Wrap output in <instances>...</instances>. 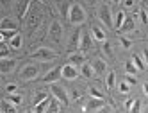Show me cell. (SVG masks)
Returning a JSON list of instances; mask_svg holds the SVG:
<instances>
[{"label":"cell","instance_id":"16","mask_svg":"<svg viewBox=\"0 0 148 113\" xmlns=\"http://www.w3.org/2000/svg\"><path fill=\"white\" fill-rule=\"evenodd\" d=\"M79 74H82L84 77L91 79V77L95 76V70H93V67H91L89 63H82V65H80V72H79Z\"/></svg>","mask_w":148,"mask_h":113},{"label":"cell","instance_id":"44","mask_svg":"<svg viewBox=\"0 0 148 113\" xmlns=\"http://www.w3.org/2000/svg\"><path fill=\"white\" fill-rule=\"evenodd\" d=\"M39 2H47V0H39Z\"/></svg>","mask_w":148,"mask_h":113},{"label":"cell","instance_id":"1","mask_svg":"<svg viewBox=\"0 0 148 113\" xmlns=\"http://www.w3.org/2000/svg\"><path fill=\"white\" fill-rule=\"evenodd\" d=\"M68 20L71 25H82L86 22V11L80 4H71L68 9Z\"/></svg>","mask_w":148,"mask_h":113},{"label":"cell","instance_id":"41","mask_svg":"<svg viewBox=\"0 0 148 113\" xmlns=\"http://www.w3.org/2000/svg\"><path fill=\"white\" fill-rule=\"evenodd\" d=\"M143 94H145V95H148V85H146V83L143 85Z\"/></svg>","mask_w":148,"mask_h":113},{"label":"cell","instance_id":"4","mask_svg":"<svg viewBox=\"0 0 148 113\" xmlns=\"http://www.w3.org/2000/svg\"><path fill=\"white\" fill-rule=\"evenodd\" d=\"M23 20H25L27 29H29V31H32V29H38V27H39L41 20H43V15H41V11H38V9H36L34 13H27Z\"/></svg>","mask_w":148,"mask_h":113},{"label":"cell","instance_id":"26","mask_svg":"<svg viewBox=\"0 0 148 113\" xmlns=\"http://www.w3.org/2000/svg\"><path fill=\"white\" fill-rule=\"evenodd\" d=\"M7 99L11 101L14 106H20V104H22V102H23V97L20 95V94H16V92H14V94H9V97H7Z\"/></svg>","mask_w":148,"mask_h":113},{"label":"cell","instance_id":"42","mask_svg":"<svg viewBox=\"0 0 148 113\" xmlns=\"http://www.w3.org/2000/svg\"><path fill=\"white\" fill-rule=\"evenodd\" d=\"M4 40H5V38H4V33L0 31V43H4Z\"/></svg>","mask_w":148,"mask_h":113},{"label":"cell","instance_id":"8","mask_svg":"<svg viewBox=\"0 0 148 113\" xmlns=\"http://www.w3.org/2000/svg\"><path fill=\"white\" fill-rule=\"evenodd\" d=\"M103 104H105V101H103V99H98V97H91V99L88 101V104L84 106V111H100Z\"/></svg>","mask_w":148,"mask_h":113},{"label":"cell","instance_id":"37","mask_svg":"<svg viewBox=\"0 0 148 113\" xmlns=\"http://www.w3.org/2000/svg\"><path fill=\"white\" fill-rule=\"evenodd\" d=\"M120 42H121V45H123V49H130V45H132V42H130V40H129V38H121V40H120Z\"/></svg>","mask_w":148,"mask_h":113},{"label":"cell","instance_id":"14","mask_svg":"<svg viewBox=\"0 0 148 113\" xmlns=\"http://www.w3.org/2000/svg\"><path fill=\"white\" fill-rule=\"evenodd\" d=\"M79 47L82 50H88L91 47V36L88 33H80V42H79Z\"/></svg>","mask_w":148,"mask_h":113},{"label":"cell","instance_id":"13","mask_svg":"<svg viewBox=\"0 0 148 113\" xmlns=\"http://www.w3.org/2000/svg\"><path fill=\"white\" fill-rule=\"evenodd\" d=\"M23 45V38L20 33H14L11 38H9V49H13V50H20Z\"/></svg>","mask_w":148,"mask_h":113},{"label":"cell","instance_id":"15","mask_svg":"<svg viewBox=\"0 0 148 113\" xmlns=\"http://www.w3.org/2000/svg\"><path fill=\"white\" fill-rule=\"evenodd\" d=\"M70 63L71 65H82L84 63V54L82 52H75V50H73V52H70Z\"/></svg>","mask_w":148,"mask_h":113},{"label":"cell","instance_id":"21","mask_svg":"<svg viewBox=\"0 0 148 113\" xmlns=\"http://www.w3.org/2000/svg\"><path fill=\"white\" fill-rule=\"evenodd\" d=\"M0 111H16V106L9 99H4L0 101Z\"/></svg>","mask_w":148,"mask_h":113},{"label":"cell","instance_id":"31","mask_svg":"<svg viewBox=\"0 0 148 113\" xmlns=\"http://www.w3.org/2000/svg\"><path fill=\"white\" fill-rule=\"evenodd\" d=\"M47 97H48V95L45 94V92H38V94L34 95V101H32V102H34V104H38L39 101H43V99H47Z\"/></svg>","mask_w":148,"mask_h":113},{"label":"cell","instance_id":"3","mask_svg":"<svg viewBox=\"0 0 148 113\" xmlns=\"http://www.w3.org/2000/svg\"><path fill=\"white\" fill-rule=\"evenodd\" d=\"M50 90H52V95H54V99H56L57 102H61V104H68V102H70L68 92H66L64 88H62L61 85H57V83H52Z\"/></svg>","mask_w":148,"mask_h":113},{"label":"cell","instance_id":"35","mask_svg":"<svg viewBox=\"0 0 148 113\" xmlns=\"http://www.w3.org/2000/svg\"><path fill=\"white\" fill-rule=\"evenodd\" d=\"M130 111H141V101H136V99H134V102H132V108H130Z\"/></svg>","mask_w":148,"mask_h":113},{"label":"cell","instance_id":"24","mask_svg":"<svg viewBox=\"0 0 148 113\" xmlns=\"http://www.w3.org/2000/svg\"><path fill=\"white\" fill-rule=\"evenodd\" d=\"M123 20H125V11H118V13L114 15V22H112V25H114L116 29H120L121 24H123Z\"/></svg>","mask_w":148,"mask_h":113},{"label":"cell","instance_id":"25","mask_svg":"<svg viewBox=\"0 0 148 113\" xmlns=\"http://www.w3.org/2000/svg\"><path fill=\"white\" fill-rule=\"evenodd\" d=\"M93 38L97 40V42H105V33L100 27H93Z\"/></svg>","mask_w":148,"mask_h":113},{"label":"cell","instance_id":"11","mask_svg":"<svg viewBox=\"0 0 148 113\" xmlns=\"http://www.w3.org/2000/svg\"><path fill=\"white\" fill-rule=\"evenodd\" d=\"M50 38L54 40V42H61V38H62V25L57 22H52L50 25Z\"/></svg>","mask_w":148,"mask_h":113},{"label":"cell","instance_id":"6","mask_svg":"<svg viewBox=\"0 0 148 113\" xmlns=\"http://www.w3.org/2000/svg\"><path fill=\"white\" fill-rule=\"evenodd\" d=\"M61 77H64V79H68V81L77 79V77H79V70H77V67L71 65V63H68V65H64V67H61Z\"/></svg>","mask_w":148,"mask_h":113},{"label":"cell","instance_id":"34","mask_svg":"<svg viewBox=\"0 0 148 113\" xmlns=\"http://www.w3.org/2000/svg\"><path fill=\"white\" fill-rule=\"evenodd\" d=\"M125 9H134L136 7V0H123Z\"/></svg>","mask_w":148,"mask_h":113},{"label":"cell","instance_id":"40","mask_svg":"<svg viewBox=\"0 0 148 113\" xmlns=\"http://www.w3.org/2000/svg\"><path fill=\"white\" fill-rule=\"evenodd\" d=\"M132 102H134V99H127V102H125V110H127V111H130Z\"/></svg>","mask_w":148,"mask_h":113},{"label":"cell","instance_id":"22","mask_svg":"<svg viewBox=\"0 0 148 113\" xmlns=\"http://www.w3.org/2000/svg\"><path fill=\"white\" fill-rule=\"evenodd\" d=\"M93 70L97 72V74H103L105 72V68H107V65H105V61H102V59H97V61H93Z\"/></svg>","mask_w":148,"mask_h":113},{"label":"cell","instance_id":"29","mask_svg":"<svg viewBox=\"0 0 148 113\" xmlns=\"http://www.w3.org/2000/svg\"><path fill=\"white\" fill-rule=\"evenodd\" d=\"M89 94H91V97H98V99H103V94L97 88V86H91L89 88Z\"/></svg>","mask_w":148,"mask_h":113},{"label":"cell","instance_id":"5","mask_svg":"<svg viewBox=\"0 0 148 113\" xmlns=\"http://www.w3.org/2000/svg\"><path fill=\"white\" fill-rule=\"evenodd\" d=\"M38 67L36 65H25L22 68V72H20V79H23V81H34L38 77Z\"/></svg>","mask_w":148,"mask_h":113},{"label":"cell","instance_id":"43","mask_svg":"<svg viewBox=\"0 0 148 113\" xmlns=\"http://www.w3.org/2000/svg\"><path fill=\"white\" fill-rule=\"evenodd\" d=\"M112 2H121V0H112Z\"/></svg>","mask_w":148,"mask_h":113},{"label":"cell","instance_id":"20","mask_svg":"<svg viewBox=\"0 0 148 113\" xmlns=\"http://www.w3.org/2000/svg\"><path fill=\"white\" fill-rule=\"evenodd\" d=\"M80 33H82L80 29H75V33H73V36H71V40H70V49L75 50V49L79 47V42H80Z\"/></svg>","mask_w":148,"mask_h":113},{"label":"cell","instance_id":"23","mask_svg":"<svg viewBox=\"0 0 148 113\" xmlns=\"http://www.w3.org/2000/svg\"><path fill=\"white\" fill-rule=\"evenodd\" d=\"M118 31H123V33H130V31H134V20H130V18L125 16L123 24H121V27H120Z\"/></svg>","mask_w":148,"mask_h":113},{"label":"cell","instance_id":"2","mask_svg":"<svg viewBox=\"0 0 148 113\" xmlns=\"http://www.w3.org/2000/svg\"><path fill=\"white\" fill-rule=\"evenodd\" d=\"M32 58L38 59V61H52V59L57 58V52L52 50V49H48V47H39L38 50L32 52Z\"/></svg>","mask_w":148,"mask_h":113},{"label":"cell","instance_id":"9","mask_svg":"<svg viewBox=\"0 0 148 113\" xmlns=\"http://www.w3.org/2000/svg\"><path fill=\"white\" fill-rule=\"evenodd\" d=\"M16 29H18V24L13 18L0 20V31H2V33H16Z\"/></svg>","mask_w":148,"mask_h":113},{"label":"cell","instance_id":"7","mask_svg":"<svg viewBox=\"0 0 148 113\" xmlns=\"http://www.w3.org/2000/svg\"><path fill=\"white\" fill-rule=\"evenodd\" d=\"M16 68V59H11V58H0V72L2 74H11Z\"/></svg>","mask_w":148,"mask_h":113},{"label":"cell","instance_id":"36","mask_svg":"<svg viewBox=\"0 0 148 113\" xmlns=\"http://www.w3.org/2000/svg\"><path fill=\"white\" fill-rule=\"evenodd\" d=\"M125 81H127L129 85H136V83H137V79H136V76H134V74H129V76L125 77Z\"/></svg>","mask_w":148,"mask_h":113},{"label":"cell","instance_id":"19","mask_svg":"<svg viewBox=\"0 0 148 113\" xmlns=\"http://www.w3.org/2000/svg\"><path fill=\"white\" fill-rule=\"evenodd\" d=\"M48 102H50V97H47V99H43V101H39L38 104H34V111L36 113H43V111H47V108H48Z\"/></svg>","mask_w":148,"mask_h":113},{"label":"cell","instance_id":"45","mask_svg":"<svg viewBox=\"0 0 148 113\" xmlns=\"http://www.w3.org/2000/svg\"><path fill=\"white\" fill-rule=\"evenodd\" d=\"M89 2H95V0H89Z\"/></svg>","mask_w":148,"mask_h":113},{"label":"cell","instance_id":"32","mask_svg":"<svg viewBox=\"0 0 148 113\" xmlns=\"http://www.w3.org/2000/svg\"><path fill=\"white\" fill-rule=\"evenodd\" d=\"M125 68H127V74H136V72H137V68L134 67V63H132V61H129V63L125 65Z\"/></svg>","mask_w":148,"mask_h":113},{"label":"cell","instance_id":"28","mask_svg":"<svg viewBox=\"0 0 148 113\" xmlns=\"http://www.w3.org/2000/svg\"><path fill=\"white\" fill-rule=\"evenodd\" d=\"M118 90H120V94H129V92H130V85L127 83V81H123V83H120Z\"/></svg>","mask_w":148,"mask_h":113},{"label":"cell","instance_id":"39","mask_svg":"<svg viewBox=\"0 0 148 113\" xmlns=\"http://www.w3.org/2000/svg\"><path fill=\"white\" fill-rule=\"evenodd\" d=\"M139 16H141V22L146 25V24H148V16H146V11H141V13H139Z\"/></svg>","mask_w":148,"mask_h":113},{"label":"cell","instance_id":"33","mask_svg":"<svg viewBox=\"0 0 148 113\" xmlns=\"http://www.w3.org/2000/svg\"><path fill=\"white\" fill-rule=\"evenodd\" d=\"M16 90H18V85H16V83H9V85L5 86V92H7V94H14Z\"/></svg>","mask_w":148,"mask_h":113},{"label":"cell","instance_id":"12","mask_svg":"<svg viewBox=\"0 0 148 113\" xmlns=\"http://www.w3.org/2000/svg\"><path fill=\"white\" fill-rule=\"evenodd\" d=\"M59 79H61V68L56 67V68H52L48 74L43 76V83H57Z\"/></svg>","mask_w":148,"mask_h":113},{"label":"cell","instance_id":"38","mask_svg":"<svg viewBox=\"0 0 148 113\" xmlns=\"http://www.w3.org/2000/svg\"><path fill=\"white\" fill-rule=\"evenodd\" d=\"M103 52H105V54H107L109 58L112 56V50H111V45H109L107 42H105V43H103Z\"/></svg>","mask_w":148,"mask_h":113},{"label":"cell","instance_id":"10","mask_svg":"<svg viewBox=\"0 0 148 113\" xmlns=\"http://www.w3.org/2000/svg\"><path fill=\"white\" fill-rule=\"evenodd\" d=\"M98 18L102 20V22L107 25V27H112V15H111V9L109 6H102L100 11H98Z\"/></svg>","mask_w":148,"mask_h":113},{"label":"cell","instance_id":"30","mask_svg":"<svg viewBox=\"0 0 148 113\" xmlns=\"http://www.w3.org/2000/svg\"><path fill=\"white\" fill-rule=\"evenodd\" d=\"M61 108L57 106V101L56 99H50V102H48V108H47V111H59Z\"/></svg>","mask_w":148,"mask_h":113},{"label":"cell","instance_id":"27","mask_svg":"<svg viewBox=\"0 0 148 113\" xmlns=\"http://www.w3.org/2000/svg\"><path fill=\"white\" fill-rule=\"evenodd\" d=\"M114 83H116V74H114V72H109L105 85H107V88H112V86H114Z\"/></svg>","mask_w":148,"mask_h":113},{"label":"cell","instance_id":"18","mask_svg":"<svg viewBox=\"0 0 148 113\" xmlns=\"http://www.w3.org/2000/svg\"><path fill=\"white\" fill-rule=\"evenodd\" d=\"M29 9H30V0H23L22 6L18 7V16H20V20L25 18V15L29 13Z\"/></svg>","mask_w":148,"mask_h":113},{"label":"cell","instance_id":"17","mask_svg":"<svg viewBox=\"0 0 148 113\" xmlns=\"http://www.w3.org/2000/svg\"><path fill=\"white\" fill-rule=\"evenodd\" d=\"M132 63H134V67L137 68V72H141V70H145V68H146V61H145L141 56H137V54H134V56H132Z\"/></svg>","mask_w":148,"mask_h":113}]
</instances>
